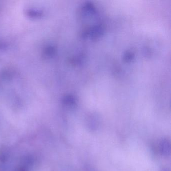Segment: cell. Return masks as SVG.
<instances>
[{
	"mask_svg": "<svg viewBox=\"0 0 171 171\" xmlns=\"http://www.w3.org/2000/svg\"></svg>",
	"mask_w": 171,
	"mask_h": 171,
	"instance_id": "obj_4",
	"label": "cell"
},
{
	"mask_svg": "<svg viewBox=\"0 0 171 171\" xmlns=\"http://www.w3.org/2000/svg\"><path fill=\"white\" fill-rule=\"evenodd\" d=\"M34 163L33 157L30 156H25L21 159L14 171H30Z\"/></svg>",
	"mask_w": 171,
	"mask_h": 171,
	"instance_id": "obj_1",
	"label": "cell"
},
{
	"mask_svg": "<svg viewBox=\"0 0 171 171\" xmlns=\"http://www.w3.org/2000/svg\"><path fill=\"white\" fill-rule=\"evenodd\" d=\"M9 158V154L6 149L0 151V171H4Z\"/></svg>",
	"mask_w": 171,
	"mask_h": 171,
	"instance_id": "obj_3",
	"label": "cell"
},
{
	"mask_svg": "<svg viewBox=\"0 0 171 171\" xmlns=\"http://www.w3.org/2000/svg\"><path fill=\"white\" fill-rule=\"evenodd\" d=\"M160 151L162 155L168 157L170 154V143L167 139L161 141L159 145Z\"/></svg>",
	"mask_w": 171,
	"mask_h": 171,
	"instance_id": "obj_2",
	"label": "cell"
}]
</instances>
